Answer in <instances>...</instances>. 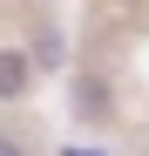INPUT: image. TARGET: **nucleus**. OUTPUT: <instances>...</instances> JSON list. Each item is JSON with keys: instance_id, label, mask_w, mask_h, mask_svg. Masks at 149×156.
Masks as SVG:
<instances>
[{"instance_id": "f257e3e1", "label": "nucleus", "mask_w": 149, "mask_h": 156, "mask_svg": "<svg viewBox=\"0 0 149 156\" xmlns=\"http://www.w3.org/2000/svg\"><path fill=\"white\" fill-rule=\"evenodd\" d=\"M27 88H34V61L20 48H0V102H20Z\"/></svg>"}, {"instance_id": "f03ea898", "label": "nucleus", "mask_w": 149, "mask_h": 156, "mask_svg": "<svg viewBox=\"0 0 149 156\" xmlns=\"http://www.w3.org/2000/svg\"><path fill=\"white\" fill-rule=\"evenodd\" d=\"M61 156H102V149H81V143H74V149H61Z\"/></svg>"}, {"instance_id": "7ed1b4c3", "label": "nucleus", "mask_w": 149, "mask_h": 156, "mask_svg": "<svg viewBox=\"0 0 149 156\" xmlns=\"http://www.w3.org/2000/svg\"><path fill=\"white\" fill-rule=\"evenodd\" d=\"M0 156H20V149H14V143H0Z\"/></svg>"}]
</instances>
